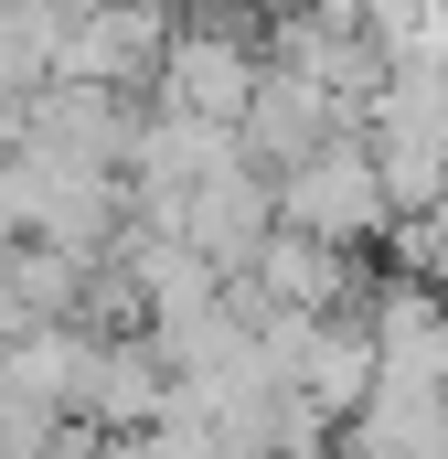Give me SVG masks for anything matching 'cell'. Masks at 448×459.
<instances>
[{
    "label": "cell",
    "mask_w": 448,
    "mask_h": 459,
    "mask_svg": "<svg viewBox=\"0 0 448 459\" xmlns=\"http://www.w3.org/2000/svg\"><path fill=\"white\" fill-rule=\"evenodd\" d=\"M278 225L321 235V246H363V235L395 225L384 160H374V139H363V128H332L310 160H289V171H278Z\"/></svg>",
    "instance_id": "cell-1"
}]
</instances>
